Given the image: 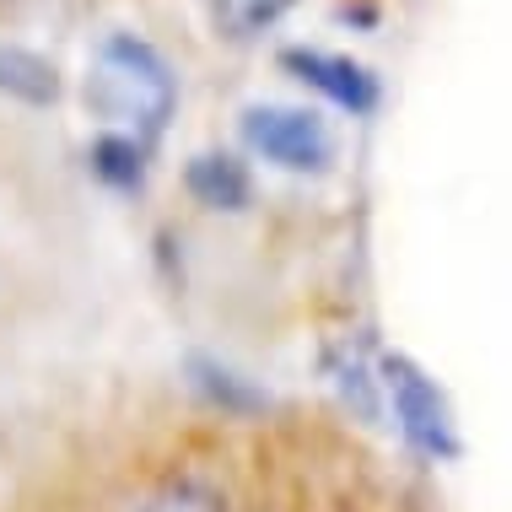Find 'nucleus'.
<instances>
[{
  "label": "nucleus",
  "instance_id": "4",
  "mask_svg": "<svg viewBox=\"0 0 512 512\" xmlns=\"http://www.w3.org/2000/svg\"><path fill=\"white\" fill-rule=\"evenodd\" d=\"M281 71L297 76L302 87H313L318 98H329L345 114H372L383 103V81L372 76V65L351 60V54H329V49H281Z\"/></svg>",
  "mask_w": 512,
  "mask_h": 512
},
{
  "label": "nucleus",
  "instance_id": "2",
  "mask_svg": "<svg viewBox=\"0 0 512 512\" xmlns=\"http://www.w3.org/2000/svg\"><path fill=\"white\" fill-rule=\"evenodd\" d=\"M378 389L394 405L399 437H405L421 459L448 464V459L464 453L459 448V426H453V410H448V394L437 389V378L421 362H410L405 351H383L378 356Z\"/></svg>",
  "mask_w": 512,
  "mask_h": 512
},
{
  "label": "nucleus",
  "instance_id": "1",
  "mask_svg": "<svg viewBox=\"0 0 512 512\" xmlns=\"http://www.w3.org/2000/svg\"><path fill=\"white\" fill-rule=\"evenodd\" d=\"M87 108L114 124V135H130V141L151 146L168 130V119L178 108L173 65L146 38L108 33L98 44V60H92V76H87Z\"/></svg>",
  "mask_w": 512,
  "mask_h": 512
},
{
  "label": "nucleus",
  "instance_id": "9",
  "mask_svg": "<svg viewBox=\"0 0 512 512\" xmlns=\"http://www.w3.org/2000/svg\"><path fill=\"white\" fill-rule=\"evenodd\" d=\"M87 162H92V178L108 189H119V195H130V189H141L146 184V146L141 141H130V135H98L87 151Z\"/></svg>",
  "mask_w": 512,
  "mask_h": 512
},
{
  "label": "nucleus",
  "instance_id": "11",
  "mask_svg": "<svg viewBox=\"0 0 512 512\" xmlns=\"http://www.w3.org/2000/svg\"><path fill=\"white\" fill-rule=\"evenodd\" d=\"M141 512H227V502L205 480H168V486H157L146 496Z\"/></svg>",
  "mask_w": 512,
  "mask_h": 512
},
{
  "label": "nucleus",
  "instance_id": "6",
  "mask_svg": "<svg viewBox=\"0 0 512 512\" xmlns=\"http://www.w3.org/2000/svg\"><path fill=\"white\" fill-rule=\"evenodd\" d=\"M189 383L211 399L216 410H227V415H259V410H270V394L259 389L254 378H243L238 367H227L221 356H205L195 351L189 356Z\"/></svg>",
  "mask_w": 512,
  "mask_h": 512
},
{
  "label": "nucleus",
  "instance_id": "8",
  "mask_svg": "<svg viewBox=\"0 0 512 512\" xmlns=\"http://www.w3.org/2000/svg\"><path fill=\"white\" fill-rule=\"evenodd\" d=\"M324 378L335 383V394L362 415V421H378V410H383L378 367H367L362 351H351V345H329L324 351Z\"/></svg>",
  "mask_w": 512,
  "mask_h": 512
},
{
  "label": "nucleus",
  "instance_id": "7",
  "mask_svg": "<svg viewBox=\"0 0 512 512\" xmlns=\"http://www.w3.org/2000/svg\"><path fill=\"white\" fill-rule=\"evenodd\" d=\"M0 98L27 103V108H49L60 103V71L44 54L22 49V44H0Z\"/></svg>",
  "mask_w": 512,
  "mask_h": 512
},
{
  "label": "nucleus",
  "instance_id": "3",
  "mask_svg": "<svg viewBox=\"0 0 512 512\" xmlns=\"http://www.w3.org/2000/svg\"><path fill=\"white\" fill-rule=\"evenodd\" d=\"M243 146L254 157L275 162L286 173H324L335 162V135L313 108H292V103H254L238 119Z\"/></svg>",
  "mask_w": 512,
  "mask_h": 512
},
{
  "label": "nucleus",
  "instance_id": "5",
  "mask_svg": "<svg viewBox=\"0 0 512 512\" xmlns=\"http://www.w3.org/2000/svg\"><path fill=\"white\" fill-rule=\"evenodd\" d=\"M184 189L195 195L205 211H248L254 200V173L232 151H195L184 168Z\"/></svg>",
  "mask_w": 512,
  "mask_h": 512
},
{
  "label": "nucleus",
  "instance_id": "10",
  "mask_svg": "<svg viewBox=\"0 0 512 512\" xmlns=\"http://www.w3.org/2000/svg\"><path fill=\"white\" fill-rule=\"evenodd\" d=\"M205 6H211V17L227 38H259L265 27L281 22L297 0H205Z\"/></svg>",
  "mask_w": 512,
  "mask_h": 512
}]
</instances>
